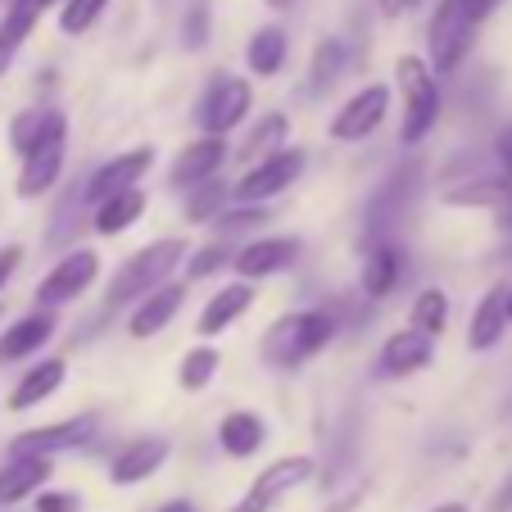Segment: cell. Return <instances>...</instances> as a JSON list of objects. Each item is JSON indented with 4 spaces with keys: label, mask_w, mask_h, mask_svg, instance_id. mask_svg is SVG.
I'll list each match as a JSON object with an SVG mask.
<instances>
[{
    "label": "cell",
    "mask_w": 512,
    "mask_h": 512,
    "mask_svg": "<svg viewBox=\"0 0 512 512\" xmlns=\"http://www.w3.org/2000/svg\"><path fill=\"white\" fill-rule=\"evenodd\" d=\"M182 259H186V241H177V236H164V241L136 250L132 259L114 272V281H109V309L132 304V300H141V295H150L155 286H164L168 272Z\"/></svg>",
    "instance_id": "6da1fadb"
},
{
    "label": "cell",
    "mask_w": 512,
    "mask_h": 512,
    "mask_svg": "<svg viewBox=\"0 0 512 512\" xmlns=\"http://www.w3.org/2000/svg\"><path fill=\"white\" fill-rule=\"evenodd\" d=\"M336 336V322L331 313L313 309V313H286V318L272 322V331L263 336V358L272 368H300L304 358H313L327 340Z\"/></svg>",
    "instance_id": "7a4b0ae2"
},
{
    "label": "cell",
    "mask_w": 512,
    "mask_h": 512,
    "mask_svg": "<svg viewBox=\"0 0 512 512\" xmlns=\"http://www.w3.org/2000/svg\"><path fill=\"white\" fill-rule=\"evenodd\" d=\"M395 78H399V87H404V127H399V136H404L408 145H417L431 132L435 114H440V87H435L431 64L417 55H399Z\"/></svg>",
    "instance_id": "3957f363"
},
{
    "label": "cell",
    "mask_w": 512,
    "mask_h": 512,
    "mask_svg": "<svg viewBox=\"0 0 512 512\" xmlns=\"http://www.w3.org/2000/svg\"><path fill=\"white\" fill-rule=\"evenodd\" d=\"M64 114H55L50 109L46 118H41V132L37 141L28 145V155H23V173H19V195L23 200H37V195H46L50 186H55L59 168H64Z\"/></svg>",
    "instance_id": "277c9868"
},
{
    "label": "cell",
    "mask_w": 512,
    "mask_h": 512,
    "mask_svg": "<svg viewBox=\"0 0 512 512\" xmlns=\"http://www.w3.org/2000/svg\"><path fill=\"white\" fill-rule=\"evenodd\" d=\"M476 28L481 23L463 10V0H440V10L431 19V68L435 73H454L463 55L472 50Z\"/></svg>",
    "instance_id": "5b68a950"
},
{
    "label": "cell",
    "mask_w": 512,
    "mask_h": 512,
    "mask_svg": "<svg viewBox=\"0 0 512 512\" xmlns=\"http://www.w3.org/2000/svg\"><path fill=\"white\" fill-rule=\"evenodd\" d=\"M313 476V458L309 454H290V458H277V463H268L259 472V481L250 485V490L241 494V503H236L232 512H272L281 499H286L295 485H304Z\"/></svg>",
    "instance_id": "8992f818"
},
{
    "label": "cell",
    "mask_w": 512,
    "mask_h": 512,
    "mask_svg": "<svg viewBox=\"0 0 512 512\" xmlns=\"http://www.w3.org/2000/svg\"><path fill=\"white\" fill-rule=\"evenodd\" d=\"M304 173V150H272V155H263L259 164H250V173L241 177V186H236V200L241 204H263L272 200V195H281L286 186H295V177Z\"/></svg>",
    "instance_id": "52a82bcc"
},
{
    "label": "cell",
    "mask_w": 512,
    "mask_h": 512,
    "mask_svg": "<svg viewBox=\"0 0 512 512\" xmlns=\"http://www.w3.org/2000/svg\"><path fill=\"white\" fill-rule=\"evenodd\" d=\"M245 114H250V82L223 73V78H213V87L204 91L195 123H200L209 136H223V132H232Z\"/></svg>",
    "instance_id": "ba28073f"
},
{
    "label": "cell",
    "mask_w": 512,
    "mask_h": 512,
    "mask_svg": "<svg viewBox=\"0 0 512 512\" xmlns=\"http://www.w3.org/2000/svg\"><path fill=\"white\" fill-rule=\"evenodd\" d=\"M96 277H100L96 250H73L68 259H59L55 268L41 277L37 300L46 304V309H55V304H68V300H78V295H82V290H87Z\"/></svg>",
    "instance_id": "9c48e42d"
},
{
    "label": "cell",
    "mask_w": 512,
    "mask_h": 512,
    "mask_svg": "<svg viewBox=\"0 0 512 512\" xmlns=\"http://www.w3.org/2000/svg\"><path fill=\"white\" fill-rule=\"evenodd\" d=\"M91 431H96V417L82 413V417H64V422L55 426H37V431H23L19 440L10 445V454H59V449H78L91 440Z\"/></svg>",
    "instance_id": "30bf717a"
},
{
    "label": "cell",
    "mask_w": 512,
    "mask_h": 512,
    "mask_svg": "<svg viewBox=\"0 0 512 512\" xmlns=\"http://www.w3.org/2000/svg\"><path fill=\"white\" fill-rule=\"evenodd\" d=\"M390 109V91L386 87H363L336 118H331V136L336 141H363L368 132H377L381 118Z\"/></svg>",
    "instance_id": "8fae6325"
},
{
    "label": "cell",
    "mask_w": 512,
    "mask_h": 512,
    "mask_svg": "<svg viewBox=\"0 0 512 512\" xmlns=\"http://www.w3.org/2000/svg\"><path fill=\"white\" fill-rule=\"evenodd\" d=\"M164 458H168V440H159V435L132 440V445H123L114 454V463H109V481L114 485H141L145 476H155L159 467H164Z\"/></svg>",
    "instance_id": "7c38bea8"
},
{
    "label": "cell",
    "mask_w": 512,
    "mask_h": 512,
    "mask_svg": "<svg viewBox=\"0 0 512 512\" xmlns=\"http://www.w3.org/2000/svg\"><path fill=\"white\" fill-rule=\"evenodd\" d=\"M155 168V150L150 145H141V150H127V155H114L105 168H100L96 177L87 182V200H105V195L114 191H127V186H136L145 173Z\"/></svg>",
    "instance_id": "4fadbf2b"
},
{
    "label": "cell",
    "mask_w": 512,
    "mask_h": 512,
    "mask_svg": "<svg viewBox=\"0 0 512 512\" xmlns=\"http://www.w3.org/2000/svg\"><path fill=\"white\" fill-rule=\"evenodd\" d=\"M50 481V458L46 454H10V463L0 467V508L37 494Z\"/></svg>",
    "instance_id": "5bb4252c"
},
{
    "label": "cell",
    "mask_w": 512,
    "mask_h": 512,
    "mask_svg": "<svg viewBox=\"0 0 512 512\" xmlns=\"http://www.w3.org/2000/svg\"><path fill=\"white\" fill-rule=\"evenodd\" d=\"M223 159H227V141L223 136H204V141H195V145H186L182 155H177V164H173V173H168V182L173 186H200V182H209L218 168H223Z\"/></svg>",
    "instance_id": "9a60e30c"
},
{
    "label": "cell",
    "mask_w": 512,
    "mask_h": 512,
    "mask_svg": "<svg viewBox=\"0 0 512 512\" xmlns=\"http://www.w3.org/2000/svg\"><path fill=\"white\" fill-rule=\"evenodd\" d=\"M295 259H300V241H295V236H268V241L245 245L232 263L241 277H272V272L290 268Z\"/></svg>",
    "instance_id": "2e32d148"
},
{
    "label": "cell",
    "mask_w": 512,
    "mask_h": 512,
    "mask_svg": "<svg viewBox=\"0 0 512 512\" xmlns=\"http://www.w3.org/2000/svg\"><path fill=\"white\" fill-rule=\"evenodd\" d=\"M426 363H431V336H422L417 327L395 331L381 345V377H408V372H422Z\"/></svg>",
    "instance_id": "e0dca14e"
},
{
    "label": "cell",
    "mask_w": 512,
    "mask_h": 512,
    "mask_svg": "<svg viewBox=\"0 0 512 512\" xmlns=\"http://www.w3.org/2000/svg\"><path fill=\"white\" fill-rule=\"evenodd\" d=\"M186 300V286H155L150 295H141V304H136L132 313V336L145 340V336H155V331H164L168 322L177 318V309H182Z\"/></svg>",
    "instance_id": "ac0fdd59"
},
{
    "label": "cell",
    "mask_w": 512,
    "mask_h": 512,
    "mask_svg": "<svg viewBox=\"0 0 512 512\" xmlns=\"http://www.w3.org/2000/svg\"><path fill=\"white\" fill-rule=\"evenodd\" d=\"M50 336H55V313L50 309L28 313V318H19L5 336H0V363H19V358L37 354Z\"/></svg>",
    "instance_id": "d6986e66"
},
{
    "label": "cell",
    "mask_w": 512,
    "mask_h": 512,
    "mask_svg": "<svg viewBox=\"0 0 512 512\" xmlns=\"http://www.w3.org/2000/svg\"><path fill=\"white\" fill-rule=\"evenodd\" d=\"M55 0H14L10 14H5V23H0V73L10 68V59L19 55V46L28 41V32L37 28V19L50 10Z\"/></svg>",
    "instance_id": "ffe728a7"
},
{
    "label": "cell",
    "mask_w": 512,
    "mask_h": 512,
    "mask_svg": "<svg viewBox=\"0 0 512 512\" xmlns=\"http://www.w3.org/2000/svg\"><path fill=\"white\" fill-rule=\"evenodd\" d=\"M508 331V286H494L472 313V331H467V345L472 349H494Z\"/></svg>",
    "instance_id": "44dd1931"
},
{
    "label": "cell",
    "mask_w": 512,
    "mask_h": 512,
    "mask_svg": "<svg viewBox=\"0 0 512 512\" xmlns=\"http://www.w3.org/2000/svg\"><path fill=\"white\" fill-rule=\"evenodd\" d=\"M59 386H64V363H59V358H46V363L23 372V381L10 390V408L14 413H28V408H37L41 399L55 395Z\"/></svg>",
    "instance_id": "7402d4cb"
},
{
    "label": "cell",
    "mask_w": 512,
    "mask_h": 512,
    "mask_svg": "<svg viewBox=\"0 0 512 512\" xmlns=\"http://www.w3.org/2000/svg\"><path fill=\"white\" fill-rule=\"evenodd\" d=\"M250 300H254V290L245 286V281H236V286H223L209 304H204V313H200V336H223V331L232 327V322L241 318L245 309H250Z\"/></svg>",
    "instance_id": "603a6c76"
},
{
    "label": "cell",
    "mask_w": 512,
    "mask_h": 512,
    "mask_svg": "<svg viewBox=\"0 0 512 512\" xmlns=\"http://www.w3.org/2000/svg\"><path fill=\"white\" fill-rule=\"evenodd\" d=\"M141 213H145V191H136V186L114 191V195H105L100 209H96V232L100 236H118V232H127Z\"/></svg>",
    "instance_id": "cb8c5ba5"
},
{
    "label": "cell",
    "mask_w": 512,
    "mask_h": 512,
    "mask_svg": "<svg viewBox=\"0 0 512 512\" xmlns=\"http://www.w3.org/2000/svg\"><path fill=\"white\" fill-rule=\"evenodd\" d=\"M445 204L454 209H508L512 204V182H494V177H481V182H463V186H449Z\"/></svg>",
    "instance_id": "d4e9b609"
},
{
    "label": "cell",
    "mask_w": 512,
    "mask_h": 512,
    "mask_svg": "<svg viewBox=\"0 0 512 512\" xmlns=\"http://www.w3.org/2000/svg\"><path fill=\"white\" fill-rule=\"evenodd\" d=\"M399 272H404V259H399V250L390 241L372 245L368 263H363V290H368L372 300H386L390 290H395Z\"/></svg>",
    "instance_id": "484cf974"
},
{
    "label": "cell",
    "mask_w": 512,
    "mask_h": 512,
    "mask_svg": "<svg viewBox=\"0 0 512 512\" xmlns=\"http://www.w3.org/2000/svg\"><path fill=\"white\" fill-rule=\"evenodd\" d=\"M218 440L232 458H250L263 445V422L254 413H227L223 426H218Z\"/></svg>",
    "instance_id": "4316f807"
},
{
    "label": "cell",
    "mask_w": 512,
    "mask_h": 512,
    "mask_svg": "<svg viewBox=\"0 0 512 512\" xmlns=\"http://www.w3.org/2000/svg\"><path fill=\"white\" fill-rule=\"evenodd\" d=\"M245 59H250V68L259 73V78H272V73L286 64V32H281V28L254 32V41H250V50H245Z\"/></svg>",
    "instance_id": "83f0119b"
},
{
    "label": "cell",
    "mask_w": 512,
    "mask_h": 512,
    "mask_svg": "<svg viewBox=\"0 0 512 512\" xmlns=\"http://www.w3.org/2000/svg\"><path fill=\"white\" fill-rule=\"evenodd\" d=\"M445 322H449V295L445 290H422V295H417L413 300V327L422 331V336H440V331H445Z\"/></svg>",
    "instance_id": "f1b7e54d"
},
{
    "label": "cell",
    "mask_w": 512,
    "mask_h": 512,
    "mask_svg": "<svg viewBox=\"0 0 512 512\" xmlns=\"http://www.w3.org/2000/svg\"><path fill=\"white\" fill-rule=\"evenodd\" d=\"M340 68H345V46L340 41H322L318 50H313V68H309V91L313 96H322V91H331V82L340 78Z\"/></svg>",
    "instance_id": "f546056e"
},
{
    "label": "cell",
    "mask_w": 512,
    "mask_h": 512,
    "mask_svg": "<svg viewBox=\"0 0 512 512\" xmlns=\"http://www.w3.org/2000/svg\"><path fill=\"white\" fill-rule=\"evenodd\" d=\"M223 368V358H218V349L200 345L191 349V354L182 358V372H177V381H182V390H204L213 381V372Z\"/></svg>",
    "instance_id": "4dcf8cb0"
},
{
    "label": "cell",
    "mask_w": 512,
    "mask_h": 512,
    "mask_svg": "<svg viewBox=\"0 0 512 512\" xmlns=\"http://www.w3.org/2000/svg\"><path fill=\"white\" fill-rule=\"evenodd\" d=\"M281 141H286V118H281V114H268V118H263V123L250 132V141H245V159L272 155V150H281Z\"/></svg>",
    "instance_id": "1f68e13d"
},
{
    "label": "cell",
    "mask_w": 512,
    "mask_h": 512,
    "mask_svg": "<svg viewBox=\"0 0 512 512\" xmlns=\"http://www.w3.org/2000/svg\"><path fill=\"white\" fill-rule=\"evenodd\" d=\"M191 204H186V213H191V223H209V218H218L223 213V204H227V186H218L209 177V182H200V186H191Z\"/></svg>",
    "instance_id": "d6a6232c"
},
{
    "label": "cell",
    "mask_w": 512,
    "mask_h": 512,
    "mask_svg": "<svg viewBox=\"0 0 512 512\" xmlns=\"http://www.w3.org/2000/svg\"><path fill=\"white\" fill-rule=\"evenodd\" d=\"M109 0H68L64 10H59V28L68 32V37H78V32H87L91 23L105 14Z\"/></svg>",
    "instance_id": "836d02e7"
},
{
    "label": "cell",
    "mask_w": 512,
    "mask_h": 512,
    "mask_svg": "<svg viewBox=\"0 0 512 512\" xmlns=\"http://www.w3.org/2000/svg\"><path fill=\"white\" fill-rule=\"evenodd\" d=\"M268 223L263 209H236V213H218V232L223 236H236V232H250V227Z\"/></svg>",
    "instance_id": "e575fe53"
},
{
    "label": "cell",
    "mask_w": 512,
    "mask_h": 512,
    "mask_svg": "<svg viewBox=\"0 0 512 512\" xmlns=\"http://www.w3.org/2000/svg\"><path fill=\"white\" fill-rule=\"evenodd\" d=\"M223 263H232V259H227V245H204V250L191 259V268H186V272H191V277H209V272H218Z\"/></svg>",
    "instance_id": "d590c367"
},
{
    "label": "cell",
    "mask_w": 512,
    "mask_h": 512,
    "mask_svg": "<svg viewBox=\"0 0 512 512\" xmlns=\"http://www.w3.org/2000/svg\"><path fill=\"white\" fill-rule=\"evenodd\" d=\"M37 512H82V499L68 490H37Z\"/></svg>",
    "instance_id": "8d00e7d4"
},
{
    "label": "cell",
    "mask_w": 512,
    "mask_h": 512,
    "mask_svg": "<svg viewBox=\"0 0 512 512\" xmlns=\"http://www.w3.org/2000/svg\"><path fill=\"white\" fill-rule=\"evenodd\" d=\"M41 118H46V114H28V118H19V123H14V145H19L23 155H28V145L37 141V132H41Z\"/></svg>",
    "instance_id": "74e56055"
},
{
    "label": "cell",
    "mask_w": 512,
    "mask_h": 512,
    "mask_svg": "<svg viewBox=\"0 0 512 512\" xmlns=\"http://www.w3.org/2000/svg\"><path fill=\"white\" fill-rule=\"evenodd\" d=\"M19 263H23V245H5V250H0V290L19 272Z\"/></svg>",
    "instance_id": "f35d334b"
},
{
    "label": "cell",
    "mask_w": 512,
    "mask_h": 512,
    "mask_svg": "<svg viewBox=\"0 0 512 512\" xmlns=\"http://www.w3.org/2000/svg\"><path fill=\"white\" fill-rule=\"evenodd\" d=\"M494 150H499V164H503V173H508V182H512V123L499 132V141H494Z\"/></svg>",
    "instance_id": "ab89813d"
},
{
    "label": "cell",
    "mask_w": 512,
    "mask_h": 512,
    "mask_svg": "<svg viewBox=\"0 0 512 512\" xmlns=\"http://www.w3.org/2000/svg\"><path fill=\"white\" fill-rule=\"evenodd\" d=\"M494 5H499V0H463V10L472 14L476 23H485V19H490V14H494Z\"/></svg>",
    "instance_id": "60d3db41"
},
{
    "label": "cell",
    "mask_w": 512,
    "mask_h": 512,
    "mask_svg": "<svg viewBox=\"0 0 512 512\" xmlns=\"http://www.w3.org/2000/svg\"><path fill=\"white\" fill-rule=\"evenodd\" d=\"M413 5L417 0H381V14H386V19H399V14H408Z\"/></svg>",
    "instance_id": "b9f144b4"
},
{
    "label": "cell",
    "mask_w": 512,
    "mask_h": 512,
    "mask_svg": "<svg viewBox=\"0 0 512 512\" xmlns=\"http://www.w3.org/2000/svg\"><path fill=\"white\" fill-rule=\"evenodd\" d=\"M490 512H512V481L499 490V499H494V508H490Z\"/></svg>",
    "instance_id": "7bdbcfd3"
},
{
    "label": "cell",
    "mask_w": 512,
    "mask_h": 512,
    "mask_svg": "<svg viewBox=\"0 0 512 512\" xmlns=\"http://www.w3.org/2000/svg\"><path fill=\"white\" fill-rule=\"evenodd\" d=\"M159 512H195V508H191V503H186V499H168Z\"/></svg>",
    "instance_id": "ee69618b"
},
{
    "label": "cell",
    "mask_w": 512,
    "mask_h": 512,
    "mask_svg": "<svg viewBox=\"0 0 512 512\" xmlns=\"http://www.w3.org/2000/svg\"><path fill=\"white\" fill-rule=\"evenodd\" d=\"M431 512H467L463 503H440V508H431Z\"/></svg>",
    "instance_id": "f6af8a7d"
},
{
    "label": "cell",
    "mask_w": 512,
    "mask_h": 512,
    "mask_svg": "<svg viewBox=\"0 0 512 512\" xmlns=\"http://www.w3.org/2000/svg\"><path fill=\"white\" fill-rule=\"evenodd\" d=\"M272 10H286V5H295V0H268Z\"/></svg>",
    "instance_id": "bcb514c9"
},
{
    "label": "cell",
    "mask_w": 512,
    "mask_h": 512,
    "mask_svg": "<svg viewBox=\"0 0 512 512\" xmlns=\"http://www.w3.org/2000/svg\"><path fill=\"white\" fill-rule=\"evenodd\" d=\"M508 322H512V290H508Z\"/></svg>",
    "instance_id": "7dc6e473"
}]
</instances>
